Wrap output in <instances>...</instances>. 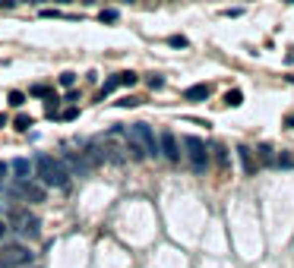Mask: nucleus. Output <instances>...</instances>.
Here are the masks:
<instances>
[{
    "instance_id": "obj_8",
    "label": "nucleus",
    "mask_w": 294,
    "mask_h": 268,
    "mask_svg": "<svg viewBox=\"0 0 294 268\" xmlns=\"http://www.w3.org/2000/svg\"><path fill=\"white\" fill-rule=\"evenodd\" d=\"M158 152H161V158H168L171 164L180 161V145H177V136L171 133V129H165V133L158 136Z\"/></svg>"
},
{
    "instance_id": "obj_24",
    "label": "nucleus",
    "mask_w": 294,
    "mask_h": 268,
    "mask_svg": "<svg viewBox=\"0 0 294 268\" xmlns=\"http://www.w3.org/2000/svg\"><path fill=\"white\" fill-rule=\"evenodd\" d=\"M32 95H35V98H51V89H48V85H35Z\"/></svg>"
},
{
    "instance_id": "obj_7",
    "label": "nucleus",
    "mask_w": 294,
    "mask_h": 268,
    "mask_svg": "<svg viewBox=\"0 0 294 268\" xmlns=\"http://www.w3.org/2000/svg\"><path fill=\"white\" fill-rule=\"evenodd\" d=\"M64 164H67V170H70V177H89L95 170V164L85 158V152H70L64 158Z\"/></svg>"
},
{
    "instance_id": "obj_32",
    "label": "nucleus",
    "mask_w": 294,
    "mask_h": 268,
    "mask_svg": "<svg viewBox=\"0 0 294 268\" xmlns=\"http://www.w3.org/2000/svg\"><path fill=\"white\" fill-rule=\"evenodd\" d=\"M3 126H6V117H3V114H0V129H3Z\"/></svg>"
},
{
    "instance_id": "obj_2",
    "label": "nucleus",
    "mask_w": 294,
    "mask_h": 268,
    "mask_svg": "<svg viewBox=\"0 0 294 268\" xmlns=\"http://www.w3.org/2000/svg\"><path fill=\"white\" fill-rule=\"evenodd\" d=\"M6 224H10V230H16L22 240H38L41 237V221L29 209H13L6 214Z\"/></svg>"
},
{
    "instance_id": "obj_23",
    "label": "nucleus",
    "mask_w": 294,
    "mask_h": 268,
    "mask_svg": "<svg viewBox=\"0 0 294 268\" xmlns=\"http://www.w3.org/2000/svg\"><path fill=\"white\" fill-rule=\"evenodd\" d=\"M10 105H13V107H22V105H25V95H22V92H10Z\"/></svg>"
},
{
    "instance_id": "obj_36",
    "label": "nucleus",
    "mask_w": 294,
    "mask_h": 268,
    "mask_svg": "<svg viewBox=\"0 0 294 268\" xmlns=\"http://www.w3.org/2000/svg\"><path fill=\"white\" fill-rule=\"evenodd\" d=\"M64 3H73V0H64Z\"/></svg>"
},
{
    "instance_id": "obj_38",
    "label": "nucleus",
    "mask_w": 294,
    "mask_h": 268,
    "mask_svg": "<svg viewBox=\"0 0 294 268\" xmlns=\"http://www.w3.org/2000/svg\"><path fill=\"white\" fill-rule=\"evenodd\" d=\"M89 3H92V0H89Z\"/></svg>"
},
{
    "instance_id": "obj_3",
    "label": "nucleus",
    "mask_w": 294,
    "mask_h": 268,
    "mask_svg": "<svg viewBox=\"0 0 294 268\" xmlns=\"http://www.w3.org/2000/svg\"><path fill=\"white\" fill-rule=\"evenodd\" d=\"M127 142H136L140 149L146 152V158H158V139H155V133H152V126L149 123H133L127 129Z\"/></svg>"
},
{
    "instance_id": "obj_13",
    "label": "nucleus",
    "mask_w": 294,
    "mask_h": 268,
    "mask_svg": "<svg viewBox=\"0 0 294 268\" xmlns=\"http://www.w3.org/2000/svg\"><path fill=\"white\" fill-rule=\"evenodd\" d=\"M224 105H228V107H240V105H244V92H240V89H228V92H224Z\"/></svg>"
},
{
    "instance_id": "obj_25",
    "label": "nucleus",
    "mask_w": 294,
    "mask_h": 268,
    "mask_svg": "<svg viewBox=\"0 0 294 268\" xmlns=\"http://www.w3.org/2000/svg\"><path fill=\"white\" fill-rule=\"evenodd\" d=\"M117 105H120V107H136V105H140V98H133V95H127V98H120V101H117Z\"/></svg>"
},
{
    "instance_id": "obj_1",
    "label": "nucleus",
    "mask_w": 294,
    "mask_h": 268,
    "mask_svg": "<svg viewBox=\"0 0 294 268\" xmlns=\"http://www.w3.org/2000/svg\"><path fill=\"white\" fill-rule=\"evenodd\" d=\"M35 180L48 189H67L70 186V170L60 158H51V155H38L35 158Z\"/></svg>"
},
{
    "instance_id": "obj_34",
    "label": "nucleus",
    "mask_w": 294,
    "mask_h": 268,
    "mask_svg": "<svg viewBox=\"0 0 294 268\" xmlns=\"http://www.w3.org/2000/svg\"><path fill=\"white\" fill-rule=\"evenodd\" d=\"M25 268H38V265H25Z\"/></svg>"
},
{
    "instance_id": "obj_33",
    "label": "nucleus",
    "mask_w": 294,
    "mask_h": 268,
    "mask_svg": "<svg viewBox=\"0 0 294 268\" xmlns=\"http://www.w3.org/2000/svg\"><path fill=\"white\" fill-rule=\"evenodd\" d=\"M288 82H294V76H288Z\"/></svg>"
},
{
    "instance_id": "obj_30",
    "label": "nucleus",
    "mask_w": 294,
    "mask_h": 268,
    "mask_svg": "<svg viewBox=\"0 0 294 268\" xmlns=\"http://www.w3.org/2000/svg\"><path fill=\"white\" fill-rule=\"evenodd\" d=\"M19 3V0H0V6H6V10H10V6H16Z\"/></svg>"
},
{
    "instance_id": "obj_9",
    "label": "nucleus",
    "mask_w": 294,
    "mask_h": 268,
    "mask_svg": "<svg viewBox=\"0 0 294 268\" xmlns=\"http://www.w3.org/2000/svg\"><path fill=\"white\" fill-rule=\"evenodd\" d=\"M237 158H240V167H244L247 177H253L256 170H259V161H256V152H253V149L240 145V149H237Z\"/></svg>"
},
{
    "instance_id": "obj_14",
    "label": "nucleus",
    "mask_w": 294,
    "mask_h": 268,
    "mask_svg": "<svg viewBox=\"0 0 294 268\" xmlns=\"http://www.w3.org/2000/svg\"><path fill=\"white\" fill-rule=\"evenodd\" d=\"M114 89H120V76H111V79H108L105 85H101V89H98V98L105 101V98H108V95L114 92Z\"/></svg>"
},
{
    "instance_id": "obj_15",
    "label": "nucleus",
    "mask_w": 294,
    "mask_h": 268,
    "mask_svg": "<svg viewBox=\"0 0 294 268\" xmlns=\"http://www.w3.org/2000/svg\"><path fill=\"white\" fill-rule=\"evenodd\" d=\"M212 158H215V161H219L221 167H224V164H228V149H224L221 142H215V145H212Z\"/></svg>"
},
{
    "instance_id": "obj_35",
    "label": "nucleus",
    "mask_w": 294,
    "mask_h": 268,
    "mask_svg": "<svg viewBox=\"0 0 294 268\" xmlns=\"http://www.w3.org/2000/svg\"><path fill=\"white\" fill-rule=\"evenodd\" d=\"M285 3H294V0H285Z\"/></svg>"
},
{
    "instance_id": "obj_10",
    "label": "nucleus",
    "mask_w": 294,
    "mask_h": 268,
    "mask_svg": "<svg viewBox=\"0 0 294 268\" xmlns=\"http://www.w3.org/2000/svg\"><path fill=\"white\" fill-rule=\"evenodd\" d=\"M10 170L16 174V180H25V177L35 174V161H29V158H16V161H10Z\"/></svg>"
},
{
    "instance_id": "obj_11",
    "label": "nucleus",
    "mask_w": 294,
    "mask_h": 268,
    "mask_svg": "<svg viewBox=\"0 0 294 268\" xmlns=\"http://www.w3.org/2000/svg\"><path fill=\"white\" fill-rule=\"evenodd\" d=\"M253 152H256V161H259V164H266V167H275V149H272L269 142H259Z\"/></svg>"
},
{
    "instance_id": "obj_26",
    "label": "nucleus",
    "mask_w": 294,
    "mask_h": 268,
    "mask_svg": "<svg viewBox=\"0 0 294 268\" xmlns=\"http://www.w3.org/2000/svg\"><path fill=\"white\" fill-rule=\"evenodd\" d=\"M6 177H10V164H0V186H6Z\"/></svg>"
},
{
    "instance_id": "obj_29",
    "label": "nucleus",
    "mask_w": 294,
    "mask_h": 268,
    "mask_svg": "<svg viewBox=\"0 0 294 268\" xmlns=\"http://www.w3.org/2000/svg\"><path fill=\"white\" fill-rule=\"evenodd\" d=\"M285 129H294V114H288V117H285Z\"/></svg>"
},
{
    "instance_id": "obj_4",
    "label": "nucleus",
    "mask_w": 294,
    "mask_h": 268,
    "mask_svg": "<svg viewBox=\"0 0 294 268\" xmlns=\"http://www.w3.org/2000/svg\"><path fill=\"white\" fill-rule=\"evenodd\" d=\"M6 193L16 196V199H22V202H45L48 186H41L38 180L25 177V180H16V183H10V186H6Z\"/></svg>"
},
{
    "instance_id": "obj_28",
    "label": "nucleus",
    "mask_w": 294,
    "mask_h": 268,
    "mask_svg": "<svg viewBox=\"0 0 294 268\" xmlns=\"http://www.w3.org/2000/svg\"><path fill=\"white\" fill-rule=\"evenodd\" d=\"M6 233H10V224H6V221H0V240H3Z\"/></svg>"
},
{
    "instance_id": "obj_18",
    "label": "nucleus",
    "mask_w": 294,
    "mask_h": 268,
    "mask_svg": "<svg viewBox=\"0 0 294 268\" xmlns=\"http://www.w3.org/2000/svg\"><path fill=\"white\" fill-rule=\"evenodd\" d=\"M98 19H101V22H117V19H120V13H117V10H101V13H98Z\"/></svg>"
},
{
    "instance_id": "obj_21",
    "label": "nucleus",
    "mask_w": 294,
    "mask_h": 268,
    "mask_svg": "<svg viewBox=\"0 0 294 268\" xmlns=\"http://www.w3.org/2000/svg\"><path fill=\"white\" fill-rule=\"evenodd\" d=\"M60 85H64V89H73V85H76V73H64V76H60Z\"/></svg>"
},
{
    "instance_id": "obj_17",
    "label": "nucleus",
    "mask_w": 294,
    "mask_h": 268,
    "mask_svg": "<svg viewBox=\"0 0 294 268\" xmlns=\"http://www.w3.org/2000/svg\"><path fill=\"white\" fill-rule=\"evenodd\" d=\"M120 76V85H136V79H140V76H136L133 70H127V73H117Z\"/></svg>"
},
{
    "instance_id": "obj_37",
    "label": "nucleus",
    "mask_w": 294,
    "mask_h": 268,
    "mask_svg": "<svg viewBox=\"0 0 294 268\" xmlns=\"http://www.w3.org/2000/svg\"><path fill=\"white\" fill-rule=\"evenodd\" d=\"M35 3H45V0H35Z\"/></svg>"
},
{
    "instance_id": "obj_16",
    "label": "nucleus",
    "mask_w": 294,
    "mask_h": 268,
    "mask_svg": "<svg viewBox=\"0 0 294 268\" xmlns=\"http://www.w3.org/2000/svg\"><path fill=\"white\" fill-rule=\"evenodd\" d=\"M275 167H282V170H288V167H294V158L288 152H279L275 155Z\"/></svg>"
},
{
    "instance_id": "obj_27",
    "label": "nucleus",
    "mask_w": 294,
    "mask_h": 268,
    "mask_svg": "<svg viewBox=\"0 0 294 268\" xmlns=\"http://www.w3.org/2000/svg\"><path fill=\"white\" fill-rule=\"evenodd\" d=\"M76 117H79V110H76V107H67L64 114H60V120H76Z\"/></svg>"
},
{
    "instance_id": "obj_20",
    "label": "nucleus",
    "mask_w": 294,
    "mask_h": 268,
    "mask_svg": "<svg viewBox=\"0 0 294 268\" xmlns=\"http://www.w3.org/2000/svg\"><path fill=\"white\" fill-rule=\"evenodd\" d=\"M29 126H32V117H25V114H19V117H16V129H19V133H25Z\"/></svg>"
},
{
    "instance_id": "obj_6",
    "label": "nucleus",
    "mask_w": 294,
    "mask_h": 268,
    "mask_svg": "<svg viewBox=\"0 0 294 268\" xmlns=\"http://www.w3.org/2000/svg\"><path fill=\"white\" fill-rule=\"evenodd\" d=\"M184 149H187L190 167H193L196 174H206V167H209V152H206V142L196 139V136H184Z\"/></svg>"
},
{
    "instance_id": "obj_5",
    "label": "nucleus",
    "mask_w": 294,
    "mask_h": 268,
    "mask_svg": "<svg viewBox=\"0 0 294 268\" xmlns=\"http://www.w3.org/2000/svg\"><path fill=\"white\" fill-rule=\"evenodd\" d=\"M32 262H35V253L29 246H19V243L3 246V253H0V268H25Z\"/></svg>"
},
{
    "instance_id": "obj_19",
    "label": "nucleus",
    "mask_w": 294,
    "mask_h": 268,
    "mask_svg": "<svg viewBox=\"0 0 294 268\" xmlns=\"http://www.w3.org/2000/svg\"><path fill=\"white\" fill-rule=\"evenodd\" d=\"M149 89H152V92H158V89H165V79H161V76H158V73H152V76H149Z\"/></svg>"
},
{
    "instance_id": "obj_12",
    "label": "nucleus",
    "mask_w": 294,
    "mask_h": 268,
    "mask_svg": "<svg viewBox=\"0 0 294 268\" xmlns=\"http://www.w3.org/2000/svg\"><path fill=\"white\" fill-rule=\"evenodd\" d=\"M209 95H212V89H209L206 82H200V85H190V89L184 92V98H187V101H206Z\"/></svg>"
},
{
    "instance_id": "obj_31",
    "label": "nucleus",
    "mask_w": 294,
    "mask_h": 268,
    "mask_svg": "<svg viewBox=\"0 0 294 268\" xmlns=\"http://www.w3.org/2000/svg\"><path fill=\"white\" fill-rule=\"evenodd\" d=\"M285 63H294V48L288 51V54H285Z\"/></svg>"
},
{
    "instance_id": "obj_22",
    "label": "nucleus",
    "mask_w": 294,
    "mask_h": 268,
    "mask_svg": "<svg viewBox=\"0 0 294 268\" xmlns=\"http://www.w3.org/2000/svg\"><path fill=\"white\" fill-rule=\"evenodd\" d=\"M168 45H171V48H187L190 41H187L184 35H171V38H168Z\"/></svg>"
}]
</instances>
